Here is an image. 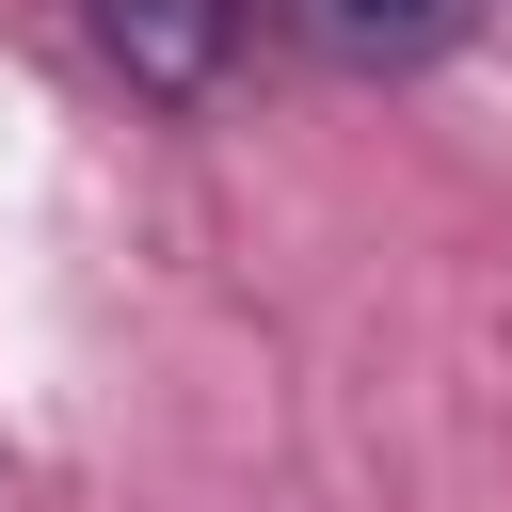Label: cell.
Here are the masks:
<instances>
[{
	"label": "cell",
	"instance_id": "obj_1",
	"mask_svg": "<svg viewBox=\"0 0 512 512\" xmlns=\"http://www.w3.org/2000/svg\"><path fill=\"white\" fill-rule=\"evenodd\" d=\"M80 32H96V64H112L128 96H160V112H208L224 64H240V0H80Z\"/></svg>",
	"mask_w": 512,
	"mask_h": 512
}]
</instances>
